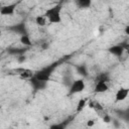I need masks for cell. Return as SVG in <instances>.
Instances as JSON below:
<instances>
[{
    "instance_id": "5",
    "label": "cell",
    "mask_w": 129,
    "mask_h": 129,
    "mask_svg": "<svg viewBox=\"0 0 129 129\" xmlns=\"http://www.w3.org/2000/svg\"><path fill=\"white\" fill-rule=\"evenodd\" d=\"M31 87L35 90V91H40V90H43L46 88V85H47V82H44V81H40L38 80L37 78H35L34 76L28 80Z\"/></svg>"
},
{
    "instance_id": "21",
    "label": "cell",
    "mask_w": 129,
    "mask_h": 129,
    "mask_svg": "<svg viewBox=\"0 0 129 129\" xmlns=\"http://www.w3.org/2000/svg\"><path fill=\"white\" fill-rule=\"evenodd\" d=\"M94 124H95V120H89V121L87 122V125H88V126H90V127H91V126H93Z\"/></svg>"
},
{
    "instance_id": "7",
    "label": "cell",
    "mask_w": 129,
    "mask_h": 129,
    "mask_svg": "<svg viewBox=\"0 0 129 129\" xmlns=\"http://www.w3.org/2000/svg\"><path fill=\"white\" fill-rule=\"evenodd\" d=\"M108 51H109L111 54H113V55H116V56L120 57V56H122V55H123V53H124L125 49H124V47L122 46V44L120 43V44H115V45L110 46V47L108 48Z\"/></svg>"
},
{
    "instance_id": "11",
    "label": "cell",
    "mask_w": 129,
    "mask_h": 129,
    "mask_svg": "<svg viewBox=\"0 0 129 129\" xmlns=\"http://www.w3.org/2000/svg\"><path fill=\"white\" fill-rule=\"evenodd\" d=\"M27 50V48H14V47H11V48H8L7 49V52L9 53V54H13V55H19V56H21V55H23L24 54V52Z\"/></svg>"
},
{
    "instance_id": "6",
    "label": "cell",
    "mask_w": 129,
    "mask_h": 129,
    "mask_svg": "<svg viewBox=\"0 0 129 129\" xmlns=\"http://www.w3.org/2000/svg\"><path fill=\"white\" fill-rule=\"evenodd\" d=\"M17 2L16 3H12V4H7L1 7L0 9V13L1 15H12L15 12V8L17 7Z\"/></svg>"
},
{
    "instance_id": "9",
    "label": "cell",
    "mask_w": 129,
    "mask_h": 129,
    "mask_svg": "<svg viewBox=\"0 0 129 129\" xmlns=\"http://www.w3.org/2000/svg\"><path fill=\"white\" fill-rule=\"evenodd\" d=\"M109 90V87L107 85V82L104 81H97L96 82V86L94 89V92L97 94H101V93H105Z\"/></svg>"
},
{
    "instance_id": "13",
    "label": "cell",
    "mask_w": 129,
    "mask_h": 129,
    "mask_svg": "<svg viewBox=\"0 0 129 129\" xmlns=\"http://www.w3.org/2000/svg\"><path fill=\"white\" fill-rule=\"evenodd\" d=\"M47 18H46V16L43 14V15H37L36 17H35V23L38 25V26H40V27H43V26H45L46 25V23H47Z\"/></svg>"
},
{
    "instance_id": "10",
    "label": "cell",
    "mask_w": 129,
    "mask_h": 129,
    "mask_svg": "<svg viewBox=\"0 0 129 129\" xmlns=\"http://www.w3.org/2000/svg\"><path fill=\"white\" fill-rule=\"evenodd\" d=\"M34 77L37 78L38 80H40V81H44V82H48V81L50 80V76L47 75V74H45V73L42 72L41 70L35 72V73H34Z\"/></svg>"
},
{
    "instance_id": "20",
    "label": "cell",
    "mask_w": 129,
    "mask_h": 129,
    "mask_svg": "<svg viewBox=\"0 0 129 129\" xmlns=\"http://www.w3.org/2000/svg\"><path fill=\"white\" fill-rule=\"evenodd\" d=\"M103 120H104V122H106V123H109V122H110V120H111V119H110V116H109V115H107V114H106V115H105V116H104V118H103Z\"/></svg>"
},
{
    "instance_id": "1",
    "label": "cell",
    "mask_w": 129,
    "mask_h": 129,
    "mask_svg": "<svg viewBox=\"0 0 129 129\" xmlns=\"http://www.w3.org/2000/svg\"><path fill=\"white\" fill-rule=\"evenodd\" d=\"M60 11H61V5L57 4L55 6H52L51 8H48L45 11L44 15L46 16L49 23H59L61 22Z\"/></svg>"
},
{
    "instance_id": "14",
    "label": "cell",
    "mask_w": 129,
    "mask_h": 129,
    "mask_svg": "<svg viewBox=\"0 0 129 129\" xmlns=\"http://www.w3.org/2000/svg\"><path fill=\"white\" fill-rule=\"evenodd\" d=\"M20 42L24 45V46H31L32 45V41L30 40V37L28 34H23L20 36Z\"/></svg>"
},
{
    "instance_id": "17",
    "label": "cell",
    "mask_w": 129,
    "mask_h": 129,
    "mask_svg": "<svg viewBox=\"0 0 129 129\" xmlns=\"http://www.w3.org/2000/svg\"><path fill=\"white\" fill-rule=\"evenodd\" d=\"M86 106H87V100H86V99H81V100H79V102H78V104H77V108H76L77 112H78V113L82 112Z\"/></svg>"
},
{
    "instance_id": "18",
    "label": "cell",
    "mask_w": 129,
    "mask_h": 129,
    "mask_svg": "<svg viewBox=\"0 0 129 129\" xmlns=\"http://www.w3.org/2000/svg\"><path fill=\"white\" fill-rule=\"evenodd\" d=\"M77 71H78V73H79L80 75H82V76H84V77H87V75H88L87 67L84 66V64L78 66V67H77Z\"/></svg>"
},
{
    "instance_id": "19",
    "label": "cell",
    "mask_w": 129,
    "mask_h": 129,
    "mask_svg": "<svg viewBox=\"0 0 129 129\" xmlns=\"http://www.w3.org/2000/svg\"><path fill=\"white\" fill-rule=\"evenodd\" d=\"M97 81H104V82H109L110 81V78H109V76L107 75V74H101L98 78H97ZM96 81V82H97Z\"/></svg>"
},
{
    "instance_id": "15",
    "label": "cell",
    "mask_w": 129,
    "mask_h": 129,
    "mask_svg": "<svg viewBox=\"0 0 129 129\" xmlns=\"http://www.w3.org/2000/svg\"><path fill=\"white\" fill-rule=\"evenodd\" d=\"M89 106H90V108L94 109V110L97 111V112L103 111V106H102L98 101H90V102H89Z\"/></svg>"
},
{
    "instance_id": "2",
    "label": "cell",
    "mask_w": 129,
    "mask_h": 129,
    "mask_svg": "<svg viewBox=\"0 0 129 129\" xmlns=\"http://www.w3.org/2000/svg\"><path fill=\"white\" fill-rule=\"evenodd\" d=\"M85 82L84 80L82 79H79V80H76L72 83L71 87H70V94H77V93H81L85 90Z\"/></svg>"
},
{
    "instance_id": "8",
    "label": "cell",
    "mask_w": 129,
    "mask_h": 129,
    "mask_svg": "<svg viewBox=\"0 0 129 129\" xmlns=\"http://www.w3.org/2000/svg\"><path fill=\"white\" fill-rule=\"evenodd\" d=\"M129 95V88H120L115 94V100L117 102H121L126 100Z\"/></svg>"
},
{
    "instance_id": "4",
    "label": "cell",
    "mask_w": 129,
    "mask_h": 129,
    "mask_svg": "<svg viewBox=\"0 0 129 129\" xmlns=\"http://www.w3.org/2000/svg\"><path fill=\"white\" fill-rule=\"evenodd\" d=\"M15 74H17L21 79L24 80H29L34 76L33 71H31L30 69H24V68H18L14 70Z\"/></svg>"
},
{
    "instance_id": "12",
    "label": "cell",
    "mask_w": 129,
    "mask_h": 129,
    "mask_svg": "<svg viewBox=\"0 0 129 129\" xmlns=\"http://www.w3.org/2000/svg\"><path fill=\"white\" fill-rule=\"evenodd\" d=\"M57 66H58V62H57V61H55V62H52L51 64H48V66H46V67L42 68V69H41V71H42V72H44L45 74H47V75L51 76V74L53 73V71L55 70V68H56Z\"/></svg>"
},
{
    "instance_id": "16",
    "label": "cell",
    "mask_w": 129,
    "mask_h": 129,
    "mask_svg": "<svg viewBox=\"0 0 129 129\" xmlns=\"http://www.w3.org/2000/svg\"><path fill=\"white\" fill-rule=\"evenodd\" d=\"M76 3L80 8H89L92 4V0H76Z\"/></svg>"
},
{
    "instance_id": "22",
    "label": "cell",
    "mask_w": 129,
    "mask_h": 129,
    "mask_svg": "<svg viewBox=\"0 0 129 129\" xmlns=\"http://www.w3.org/2000/svg\"><path fill=\"white\" fill-rule=\"evenodd\" d=\"M124 31H125V33H126L127 35H129V25H127V26L125 27V29H124Z\"/></svg>"
},
{
    "instance_id": "3",
    "label": "cell",
    "mask_w": 129,
    "mask_h": 129,
    "mask_svg": "<svg viewBox=\"0 0 129 129\" xmlns=\"http://www.w3.org/2000/svg\"><path fill=\"white\" fill-rule=\"evenodd\" d=\"M7 29L11 30L12 32L18 33V34H20V35L28 34V33H27V29H26V25H25L24 22H20V23H17V24H13V25L7 27Z\"/></svg>"
}]
</instances>
